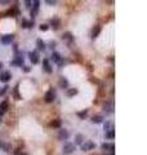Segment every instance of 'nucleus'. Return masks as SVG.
<instances>
[{
	"label": "nucleus",
	"mask_w": 147,
	"mask_h": 155,
	"mask_svg": "<svg viewBox=\"0 0 147 155\" xmlns=\"http://www.w3.org/2000/svg\"><path fill=\"white\" fill-rule=\"evenodd\" d=\"M44 99H45V102H53L54 99H55V92H54L53 88H50V89L45 93Z\"/></svg>",
	"instance_id": "f257e3e1"
},
{
	"label": "nucleus",
	"mask_w": 147,
	"mask_h": 155,
	"mask_svg": "<svg viewBox=\"0 0 147 155\" xmlns=\"http://www.w3.org/2000/svg\"><path fill=\"white\" fill-rule=\"evenodd\" d=\"M10 78H12V75H10L9 71H3V72H0V82L7 83V82L10 80Z\"/></svg>",
	"instance_id": "f03ea898"
},
{
	"label": "nucleus",
	"mask_w": 147,
	"mask_h": 155,
	"mask_svg": "<svg viewBox=\"0 0 147 155\" xmlns=\"http://www.w3.org/2000/svg\"><path fill=\"white\" fill-rule=\"evenodd\" d=\"M74 150H75V145H74V143H70V142L65 143V146H63V152L65 154H71Z\"/></svg>",
	"instance_id": "7ed1b4c3"
},
{
	"label": "nucleus",
	"mask_w": 147,
	"mask_h": 155,
	"mask_svg": "<svg viewBox=\"0 0 147 155\" xmlns=\"http://www.w3.org/2000/svg\"><path fill=\"white\" fill-rule=\"evenodd\" d=\"M94 147H96V143L90 142V141H88V142H85V143H81V150H83V151L92 150V149H94Z\"/></svg>",
	"instance_id": "20e7f679"
},
{
	"label": "nucleus",
	"mask_w": 147,
	"mask_h": 155,
	"mask_svg": "<svg viewBox=\"0 0 147 155\" xmlns=\"http://www.w3.org/2000/svg\"><path fill=\"white\" fill-rule=\"evenodd\" d=\"M13 39H14L13 35H3L0 38V41H2V44H10L13 41Z\"/></svg>",
	"instance_id": "39448f33"
},
{
	"label": "nucleus",
	"mask_w": 147,
	"mask_h": 155,
	"mask_svg": "<svg viewBox=\"0 0 147 155\" xmlns=\"http://www.w3.org/2000/svg\"><path fill=\"white\" fill-rule=\"evenodd\" d=\"M28 56H30V60L34 65H36L39 62V56H38V52H30L28 53Z\"/></svg>",
	"instance_id": "423d86ee"
},
{
	"label": "nucleus",
	"mask_w": 147,
	"mask_h": 155,
	"mask_svg": "<svg viewBox=\"0 0 147 155\" xmlns=\"http://www.w3.org/2000/svg\"><path fill=\"white\" fill-rule=\"evenodd\" d=\"M52 60H53L54 62L62 65V57H61V54L57 53V52H53V53H52Z\"/></svg>",
	"instance_id": "0eeeda50"
},
{
	"label": "nucleus",
	"mask_w": 147,
	"mask_h": 155,
	"mask_svg": "<svg viewBox=\"0 0 147 155\" xmlns=\"http://www.w3.org/2000/svg\"><path fill=\"white\" fill-rule=\"evenodd\" d=\"M43 67H44V70L47 71L48 74H52V67H50V65H49V60H48V58L44 60V62H43Z\"/></svg>",
	"instance_id": "6e6552de"
},
{
	"label": "nucleus",
	"mask_w": 147,
	"mask_h": 155,
	"mask_svg": "<svg viewBox=\"0 0 147 155\" xmlns=\"http://www.w3.org/2000/svg\"><path fill=\"white\" fill-rule=\"evenodd\" d=\"M67 138H69V132L66 129H61L58 135V140H67Z\"/></svg>",
	"instance_id": "1a4fd4ad"
},
{
	"label": "nucleus",
	"mask_w": 147,
	"mask_h": 155,
	"mask_svg": "<svg viewBox=\"0 0 147 155\" xmlns=\"http://www.w3.org/2000/svg\"><path fill=\"white\" fill-rule=\"evenodd\" d=\"M99 32H101V26H98V25H97V26H94V27H93V30H92V34H90V36H92V38L94 39V38H97V36H98V34H99Z\"/></svg>",
	"instance_id": "9d476101"
},
{
	"label": "nucleus",
	"mask_w": 147,
	"mask_h": 155,
	"mask_svg": "<svg viewBox=\"0 0 147 155\" xmlns=\"http://www.w3.org/2000/svg\"><path fill=\"white\" fill-rule=\"evenodd\" d=\"M34 26V21H27L23 18V21H22V27H25V29H30Z\"/></svg>",
	"instance_id": "9b49d317"
},
{
	"label": "nucleus",
	"mask_w": 147,
	"mask_h": 155,
	"mask_svg": "<svg viewBox=\"0 0 147 155\" xmlns=\"http://www.w3.org/2000/svg\"><path fill=\"white\" fill-rule=\"evenodd\" d=\"M101 147H102L103 150H114L115 149V145L114 143H102V145H101Z\"/></svg>",
	"instance_id": "f8f14e48"
},
{
	"label": "nucleus",
	"mask_w": 147,
	"mask_h": 155,
	"mask_svg": "<svg viewBox=\"0 0 147 155\" xmlns=\"http://www.w3.org/2000/svg\"><path fill=\"white\" fill-rule=\"evenodd\" d=\"M39 2H35V3H34V9H32V12H31V17L34 18V17H35L36 16V13H38V10H39Z\"/></svg>",
	"instance_id": "ddd939ff"
},
{
	"label": "nucleus",
	"mask_w": 147,
	"mask_h": 155,
	"mask_svg": "<svg viewBox=\"0 0 147 155\" xmlns=\"http://www.w3.org/2000/svg\"><path fill=\"white\" fill-rule=\"evenodd\" d=\"M36 45H38V48H39L40 50H44L45 47H47V44H45L41 39H36Z\"/></svg>",
	"instance_id": "4468645a"
},
{
	"label": "nucleus",
	"mask_w": 147,
	"mask_h": 155,
	"mask_svg": "<svg viewBox=\"0 0 147 155\" xmlns=\"http://www.w3.org/2000/svg\"><path fill=\"white\" fill-rule=\"evenodd\" d=\"M114 106H112V102H106L105 104V111L106 113H112L114 111V109H112Z\"/></svg>",
	"instance_id": "2eb2a0df"
},
{
	"label": "nucleus",
	"mask_w": 147,
	"mask_h": 155,
	"mask_svg": "<svg viewBox=\"0 0 147 155\" xmlns=\"http://www.w3.org/2000/svg\"><path fill=\"white\" fill-rule=\"evenodd\" d=\"M102 120H103V118L101 116V115H94V116L92 118V121H93V123H102Z\"/></svg>",
	"instance_id": "dca6fc26"
},
{
	"label": "nucleus",
	"mask_w": 147,
	"mask_h": 155,
	"mask_svg": "<svg viewBox=\"0 0 147 155\" xmlns=\"http://www.w3.org/2000/svg\"><path fill=\"white\" fill-rule=\"evenodd\" d=\"M60 87H61V88H67V87H69V82H67L65 78H61V80H60Z\"/></svg>",
	"instance_id": "f3484780"
},
{
	"label": "nucleus",
	"mask_w": 147,
	"mask_h": 155,
	"mask_svg": "<svg viewBox=\"0 0 147 155\" xmlns=\"http://www.w3.org/2000/svg\"><path fill=\"white\" fill-rule=\"evenodd\" d=\"M8 105H9V104H8V101L0 102V111H2V113H3V111H5V110L8 109Z\"/></svg>",
	"instance_id": "a211bd4d"
},
{
	"label": "nucleus",
	"mask_w": 147,
	"mask_h": 155,
	"mask_svg": "<svg viewBox=\"0 0 147 155\" xmlns=\"http://www.w3.org/2000/svg\"><path fill=\"white\" fill-rule=\"evenodd\" d=\"M50 125H52L53 128H60V127H61V120H60V119H55V120H53Z\"/></svg>",
	"instance_id": "6ab92c4d"
},
{
	"label": "nucleus",
	"mask_w": 147,
	"mask_h": 155,
	"mask_svg": "<svg viewBox=\"0 0 147 155\" xmlns=\"http://www.w3.org/2000/svg\"><path fill=\"white\" fill-rule=\"evenodd\" d=\"M115 137V132H114V129H110V131H107L106 132V138H114Z\"/></svg>",
	"instance_id": "aec40b11"
},
{
	"label": "nucleus",
	"mask_w": 147,
	"mask_h": 155,
	"mask_svg": "<svg viewBox=\"0 0 147 155\" xmlns=\"http://www.w3.org/2000/svg\"><path fill=\"white\" fill-rule=\"evenodd\" d=\"M75 143H76V145H81V143H83V136H81V135H76V137H75Z\"/></svg>",
	"instance_id": "412c9836"
},
{
	"label": "nucleus",
	"mask_w": 147,
	"mask_h": 155,
	"mask_svg": "<svg viewBox=\"0 0 147 155\" xmlns=\"http://www.w3.org/2000/svg\"><path fill=\"white\" fill-rule=\"evenodd\" d=\"M13 94H14V97H16L17 99H21V94H19V92H18V85H16V87L13 88Z\"/></svg>",
	"instance_id": "4be33fe9"
},
{
	"label": "nucleus",
	"mask_w": 147,
	"mask_h": 155,
	"mask_svg": "<svg viewBox=\"0 0 147 155\" xmlns=\"http://www.w3.org/2000/svg\"><path fill=\"white\" fill-rule=\"evenodd\" d=\"M50 22H52V25H53L54 29H58V27H60V26H58V25H60V19H58V18H53Z\"/></svg>",
	"instance_id": "5701e85b"
},
{
	"label": "nucleus",
	"mask_w": 147,
	"mask_h": 155,
	"mask_svg": "<svg viewBox=\"0 0 147 155\" xmlns=\"http://www.w3.org/2000/svg\"><path fill=\"white\" fill-rule=\"evenodd\" d=\"M77 94V89H75V88H72V89H67V96L71 97V96H75Z\"/></svg>",
	"instance_id": "b1692460"
},
{
	"label": "nucleus",
	"mask_w": 147,
	"mask_h": 155,
	"mask_svg": "<svg viewBox=\"0 0 147 155\" xmlns=\"http://www.w3.org/2000/svg\"><path fill=\"white\" fill-rule=\"evenodd\" d=\"M86 114H88V110H83V111H79L77 113V116L80 118V119H84L86 116Z\"/></svg>",
	"instance_id": "393cba45"
},
{
	"label": "nucleus",
	"mask_w": 147,
	"mask_h": 155,
	"mask_svg": "<svg viewBox=\"0 0 147 155\" xmlns=\"http://www.w3.org/2000/svg\"><path fill=\"white\" fill-rule=\"evenodd\" d=\"M12 65H22V57H17L14 61H12Z\"/></svg>",
	"instance_id": "a878e982"
},
{
	"label": "nucleus",
	"mask_w": 147,
	"mask_h": 155,
	"mask_svg": "<svg viewBox=\"0 0 147 155\" xmlns=\"http://www.w3.org/2000/svg\"><path fill=\"white\" fill-rule=\"evenodd\" d=\"M110 129H112V124L110 123V121H106V123H105V131L107 132V131H110Z\"/></svg>",
	"instance_id": "bb28decb"
},
{
	"label": "nucleus",
	"mask_w": 147,
	"mask_h": 155,
	"mask_svg": "<svg viewBox=\"0 0 147 155\" xmlns=\"http://www.w3.org/2000/svg\"><path fill=\"white\" fill-rule=\"evenodd\" d=\"M0 149H2V150H5V151H8V145H5V143L4 142H2V141H0Z\"/></svg>",
	"instance_id": "cd10ccee"
},
{
	"label": "nucleus",
	"mask_w": 147,
	"mask_h": 155,
	"mask_svg": "<svg viewBox=\"0 0 147 155\" xmlns=\"http://www.w3.org/2000/svg\"><path fill=\"white\" fill-rule=\"evenodd\" d=\"M62 39H63V40H65V39H67V40H71L72 38H71V34H70V32H66V34H63Z\"/></svg>",
	"instance_id": "c85d7f7f"
},
{
	"label": "nucleus",
	"mask_w": 147,
	"mask_h": 155,
	"mask_svg": "<svg viewBox=\"0 0 147 155\" xmlns=\"http://www.w3.org/2000/svg\"><path fill=\"white\" fill-rule=\"evenodd\" d=\"M7 85L5 87H3V88H0V96H3V94H5V92H7Z\"/></svg>",
	"instance_id": "c756f323"
},
{
	"label": "nucleus",
	"mask_w": 147,
	"mask_h": 155,
	"mask_svg": "<svg viewBox=\"0 0 147 155\" xmlns=\"http://www.w3.org/2000/svg\"><path fill=\"white\" fill-rule=\"evenodd\" d=\"M49 27H48V25H45V23H43V25H40V30L41 31H47Z\"/></svg>",
	"instance_id": "7c9ffc66"
},
{
	"label": "nucleus",
	"mask_w": 147,
	"mask_h": 155,
	"mask_svg": "<svg viewBox=\"0 0 147 155\" xmlns=\"http://www.w3.org/2000/svg\"><path fill=\"white\" fill-rule=\"evenodd\" d=\"M22 69H23V71H25V72H28V71H30V67H28V66H23Z\"/></svg>",
	"instance_id": "2f4dec72"
},
{
	"label": "nucleus",
	"mask_w": 147,
	"mask_h": 155,
	"mask_svg": "<svg viewBox=\"0 0 147 155\" xmlns=\"http://www.w3.org/2000/svg\"><path fill=\"white\" fill-rule=\"evenodd\" d=\"M26 4H27V5H26L27 8H30V7H31V2H26Z\"/></svg>",
	"instance_id": "473e14b6"
},
{
	"label": "nucleus",
	"mask_w": 147,
	"mask_h": 155,
	"mask_svg": "<svg viewBox=\"0 0 147 155\" xmlns=\"http://www.w3.org/2000/svg\"><path fill=\"white\" fill-rule=\"evenodd\" d=\"M50 45H52V48H54V45H55V43H54V41H50Z\"/></svg>",
	"instance_id": "72a5a7b5"
},
{
	"label": "nucleus",
	"mask_w": 147,
	"mask_h": 155,
	"mask_svg": "<svg viewBox=\"0 0 147 155\" xmlns=\"http://www.w3.org/2000/svg\"><path fill=\"white\" fill-rule=\"evenodd\" d=\"M47 3H48V4H50V5H52V4H54V3H55V2H50V0H48V2H47Z\"/></svg>",
	"instance_id": "f704fd0d"
},
{
	"label": "nucleus",
	"mask_w": 147,
	"mask_h": 155,
	"mask_svg": "<svg viewBox=\"0 0 147 155\" xmlns=\"http://www.w3.org/2000/svg\"><path fill=\"white\" fill-rule=\"evenodd\" d=\"M2 67H3V63H2V62H0V69H2Z\"/></svg>",
	"instance_id": "c9c22d12"
},
{
	"label": "nucleus",
	"mask_w": 147,
	"mask_h": 155,
	"mask_svg": "<svg viewBox=\"0 0 147 155\" xmlns=\"http://www.w3.org/2000/svg\"><path fill=\"white\" fill-rule=\"evenodd\" d=\"M2 114H3V113H2V111H0V119H2Z\"/></svg>",
	"instance_id": "e433bc0d"
},
{
	"label": "nucleus",
	"mask_w": 147,
	"mask_h": 155,
	"mask_svg": "<svg viewBox=\"0 0 147 155\" xmlns=\"http://www.w3.org/2000/svg\"><path fill=\"white\" fill-rule=\"evenodd\" d=\"M21 155H27V154H21Z\"/></svg>",
	"instance_id": "4c0bfd02"
},
{
	"label": "nucleus",
	"mask_w": 147,
	"mask_h": 155,
	"mask_svg": "<svg viewBox=\"0 0 147 155\" xmlns=\"http://www.w3.org/2000/svg\"><path fill=\"white\" fill-rule=\"evenodd\" d=\"M111 155H114V154H111Z\"/></svg>",
	"instance_id": "58836bf2"
}]
</instances>
